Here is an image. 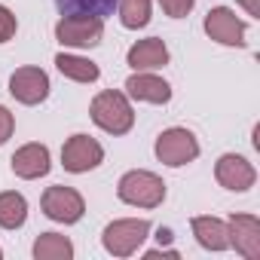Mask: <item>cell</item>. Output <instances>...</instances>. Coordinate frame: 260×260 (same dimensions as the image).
Returning a JSON list of instances; mask_svg holds the SVG:
<instances>
[{"mask_svg":"<svg viewBox=\"0 0 260 260\" xmlns=\"http://www.w3.org/2000/svg\"><path fill=\"white\" fill-rule=\"evenodd\" d=\"M55 68H58L64 77L77 80V83H95V80L101 77V71H98L95 61L80 58V55H68V52H58V55H55Z\"/></svg>","mask_w":260,"mask_h":260,"instance_id":"16","label":"cell"},{"mask_svg":"<svg viewBox=\"0 0 260 260\" xmlns=\"http://www.w3.org/2000/svg\"><path fill=\"white\" fill-rule=\"evenodd\" d=\"M89 113H92V122L98 128H104L107 135H125L135 125V110L128 104V98L122 92H113V89L98 92Z\"/></svg>","mask_w":260,"mask_h":260,"instance_id":"1","label":"cell"},{"mask_svg":"<svg viewBox=\"0 0 260 260\" xmlns=\"http://www.w3.org/2000/svg\"><path fill=\"white\" fill-rule=\"evenodd\" d=\"M34 257H37V260H71V257H74V245H71L68 236L43 233V236L34 242Z\"/></svg>","mask_w":260,"mask_h":260,"instance_id":"18","label":"cell"},{"mask_svg":"<svg viewBox=\"0 0 260 260\" xmlns=\"http://www.w3.org/2000/svg\"><path fill=\"white\" fill-rule=\"evenodd\" d=\"M205 34L223 46H245V22L226 7H214L205 16Z\"/></svg>","mask_w":260,"mask_h":260,"instance_id":"9","label":"cell"},{"mask_svg":"<svg viewBox=\"0 0 260 260\" xmlns=\"http://www.w3.org/2000/svg\"><path fill=\"white\" fill-rule=\"evenodd\" d=\"M239 4L245 7V13H248V16L260 19V0H239Z\"/></svg>","mask_w":260,"mask_h":260,"instance_id":"24","label":"cell"},{"mask_svg":"<svg viewBox=\"0 0 260 260\" xmlns=\"http://www.w3.org/2000/svg\"><path fill=\"white\" fill-rule=\"evenodd\" d=\"M226 230H230V245L242 257H248V260L260 257V220L254 214H233Z\"/></svg>","mask_w":260,"mask_h":260,"instance_id":"11","label":"cell"},{"mask_svg":"<svg viewBox=\"0 0 260 260\" xmlns=\"http://www.w3.org/2000/svg\"><path fill=\"white\" fill-rule=\"evenodd\" d=\"M199 156V144L193 138V132L187 128H166V132L156 138V159L172 166V169H181L187 162H193Z\"/></svg>","mask_w":260,"mask_h":260,"instance_id":"5","label":"cell"},{"mask_svg":"<svg viewBox=\"0 0 260 260\" xmlns=\"http://www.w3.org/2000/svg\"><path fill=\"white\" fill-rule=\"evenodd\" d=\"M10 92L22 104H40L49 95V77L40 68H19L10 77Z\"/></svg>","mask_w":260,"mask_h":260,"instance_id":"10","label":"cell"},{"mask_svg":"<svg viewBox=\"0 0 260 260\" xmlns=\"http://www.w3.org/2000/svg\"><path fill=\"white\" fill-rule=\"evenodd\" d=\"M193 4H196V0H159L162 13L172 16V19H184V16L193 10Z\"/></svg>","mask_w":260,"mask_h":260,"instance_id":"21","label":"cell"},{"mask_svg":"<svg viewBox=\"0 0 260 260\" xmlns=\"http://www.w3.org/2000/svg\"><path fill=\"white\" fill-rule=\"evenodd\" d=\"M190 226H193V236L202 248H208V251H226L230 248V230L220 217H193Z\"/></svg>","mask_w":260,"mask_h":260,"instance_id":"15","label":"cell"},{"mask_svg":"<svg viewBox=\"0 0 260 260\" xmlns=\"http://www.w3.org/2000/svg\"><path fill=\"white\" fill-rule=\"evenodd\" d=\"M13 172L25 181H34V178H43L49 172V150L46 144H25L13 153Z\"/></svg>","mask_w":260,"mask_h":260,"instance_id":"13","label":"cell"},{"mask_svg":"<svg viewBox=\"0 0 260 260\" xmlns=\"http://www.w3.org/2000/svg\"><path fill=\"white\" fill-rule=\"evenodd\" d=\"M128 68L135 71H153V68H162L169 64V46L159 40V37H147V40H138L125 55Z\"/></svg>","mask_w":260,"mask_h":260,"instance_id":"14","label":"cell"},{"mask_svg":"<svg viewBox=\"0 0 260 260\" xmlns=\"http://www.w3.org/2000/svg\"><path fill=\"white\" fill-rule=\"evenodd\" d=\"M16 28H19L16 16H13L7 7H0V43H7V40L16 34Z\"/></svg>","mask_w":260,"mask_h":260,"instance_id":"22","label":"cell"},{"mask_svg":"<svg viewBox=\"0 0 260 260\" xmlns=\"http://www.w3.org/2000/svg\"><path fill=\"white\" fill-rule=\"evenodd\" d=\"M125 92L132 98H138V101H150V104H166L172 98V86L162 77L144 74V71H138V74H132L125 80Z\"/></svg>","mask_w":260,"mask_h":260,"instance_id":"12","label":"cell"},{"mask_svg":"<svg viewBox=\"0 0 260 260\" xmlns=\"http://www.w3.org/2000/svg\"><path fill=\"white\" fill-rule=\"evenodd\" d=\"M214 178H217V184H220L223 190L245 193V190H251V187H254L257 172H254V166H251L245 156L226 153V156H220V159H217V166H214Z\"/></svg>","mask_w":260,"mask_h":260,"instance_id":"8","label":"cell"},{"mask_svg":"<svg viewBox=\"0 0 260 260\" xmlns=\"http://www.w3.org/2000/svg\"><path fill=\"white\" fill-rule=\"evenodd\" d=\"M119 22L128 31H138L150 22V0H119Z\"/></svg>","mask_w":260,"mask_h":260,"instance_id":"19","label":"cell"},{"mask_svg":"<svg viewBox=\"0 0 260 260\" xmlns=\"http://www.w3.org/2000/svg\"><path fill=\"white\" fill-rule=\"evenodd\" d=\"M104 34V22L101 16H89V13H71L55 25V37L61 46H74V49H89L98 46Z\"/></svg>","mask_w":260,"mask_h":260,"instance_id":"3","label":"cell"},{"mask_svg":"<svg viewBox=\"0 0 260 260\" xmlns=\"http://www.w3.org/2000/svg\"><path fill=\"white\" fill-rule=\"evenodd\" d=\"M101 159H104V150H101V144H98L95 138H89V135H74V138H68V144L61 147V166H64L68 172H74V175H83V172L98 169Z\"/></svg>","mask_w":260,"mask_h":260,"instance_id":"7","label":"cell"},{"mask_svg":"<svg viewBox=\"0 0 260 260\" xmlns=\"http://www.w3.org/2000/svg\"><path fill=\"white\" fill-rule=\"evenodd\" d=\"M40 208H43V214H46L49 220H55V223H77V220L83 217V211H86V202H83V196H80L74 187L55 184V187H49V190L43 193Z\"/></svg>","mask_w":260,"mask_h":260,"instance_id":"6","label":"cell"},{"mask_svg":"<svg viewBox=\"0 0 260 260\" xmlns=\"http://www.w3.org/2000/svg\"><path fill=\"white\" fill-rule=\"evenodd\" d=\"M55 4L68 13H89V16H104L113 10L116 0H55Z\"/></svg>","mask_w":260,"mask_h":260,"instance_id":"20","label":"cell"},{"mask_svg":"<svg viewBox=\"0 0 260 260\" xmlns=\"http://www.w3.org/2000/svg\"><path fill=\"white\" fill-rule=\"evenodd\" d=\"M156 239H159V245H162V242H172V230H162V226H159Z\"/></svg>","mask_w":260,"mask_h":260,"instance_id":"25","label":"cell"},{"mask_svg":"<svg viewBox=\"0 0 260 260\" xmlns=\"http://www.w3.org/2000/svg\"><path fill=\"white\" fill-rule=\"evenodd\" d=\"M147 233H150V223L144 217H125V220L107 223L101 242H104V248L113 257H128V254H135L141 248V242L147 239Z\"/></svg>","mask_w":260,"mask_h":260,"instance_id":"4","label":"cell"},{"mask_svg":"<svg viewBox=\"0 0 260 260\" xmlns=\"http://www.w3.org/2000/svg\"><path fill=\"white\" fill-rule=\"evenodd\" d=\"M0 257H4V251H0Z\"/></svg>","mask_w":260,"mask_h":260,"instance_id":"26","label":"cell"},{"mask_svg":"<svg viewBox=\"0 0 260 260\" xmlns=\"http://www.w3.org/2000/svg\"><path fill=\"white\" fill-rule=\"evenodd\" d=\"M28 217V202L22 193L16 190H7L0 193V226L4 230H19Z\"/></svg>","mask_w":260,"mask_h":260,"instance_id":"17","label":"cell"},{"mask_svg":"<svg viewBox=\"0 0 260 260\" xmlns=\"http://www.w3.org/2000/svg\"><path fill=\"white\" fill-rule=\"evenodd\" d=\"M116 196L128 205H138V208H156L166 199V184L159 175L135 169V172H125L116 184Z\"/></svg>","mask_w":260,"mask_h":260,"instance_id":"2","label":"cell"},{"mask_svg":"<svg viewBox=\"0 0 260 260\" xmlns=\"http://www.w3.org/2000/svg\"><path fill=\"white\" fill-rule=\"evenodd\" d=\"M13 128H16V119H13V113L0 104V144H7L10 138H13Z\"/></svg>","mask_w":260,"mask_h":260,"instance_id":"23","label":"cell"}]
</instances>
